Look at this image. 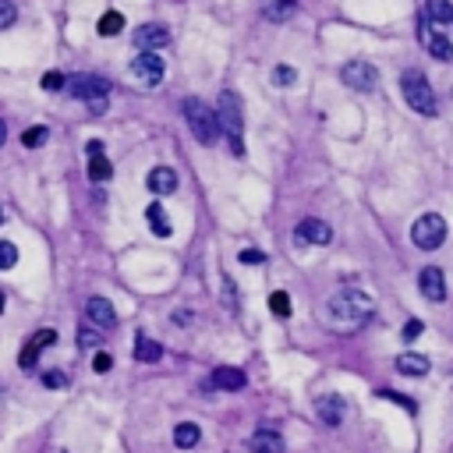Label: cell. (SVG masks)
Wrapping results in <instances>:
<instances>
[{
    "mask_svg": "<svg viewBox=\"0 0 453 453\" xmlns=\"http://www.w3.org/2000/svg\"><path fill=\"white\" fill-rule=\"evenodd\" d=\"M85 153H89V156H103V142H100V138H89Z\"/></svg>",
    "mask_w": 453,
    "mask_h": 453,
    "instance_id": "cell-39",
    "label": "cell"
},
{
    "mask_svg": "<svg viewBox=\"0 0 453 453\" xmlns=\"http://www.w3.org/2000/svg\"><path fill=\"white\" fill-rule=\"evenodd\" d=\"M15 262H18V248L11 241H0V269H15Z\"/></svg>",
    "mask_w": 453,
    "mask_h": 453,
    "instance_id": "cell-31",
    "label": "cell"
},
{
    "mask_svg": "<svg viewBox=\"0 0 453 453\" xmlns=\"http://www.w3.org/2000/svg\"><path fill=\"white\" fill-rule=\"evenodd\" d=\"M53 344H57V329H39V333H33V337H28V347L21 351V369L33 372L39 351H43V347H53Z\"/></svg>",
    "mask_w": 453,
    "mask_h": 453,
    "instance_id": "cell-14",
    "label": "cell"
},
{
    "mask_svg": "<svg viewBox=\"0 0 453 453\" xmlns=\"http://www.w3.org/2000/svg\"><path fill=\"white\" fill-rule=\"evenodd\" d=\"M163 75H167V64H163V57L153 53V50H142L128 64V78L135 85H142V89H156L163 82Z\"/></svg>",
    "mask_w": 453,
    "mask_h": 453,
    "instance_id": "cell-5",
    "label": "cell"
},
{
    "mask_svg": "<svg viewBox=\"0 0 453 453\" xmlns=\"http://www.w3.org/2000/svg\"><path fill=\"white\" fill-rule=\"evenodd\" d=\"M269 312H273L277 319H287L290 315V297L284 290H273V294H269Z\"/></svg>",
    "mask_w": 453,
    "mask_h": 453,
    "instance_id": "cell-27",
    "label": "cell"
},
{
    "mask_svg": "<svg viewBox=\"0 0 453 453\" xmlns=\"http://www.w3.org/2000/svg\"><path fill=\"white\" fill-rule=\"evenodd\" d=\"M294 241H297V245H329V241H333V227H329L326 220L308 216V220H301V223H297Z\"/></svg>",
    "mask_w": 453,
    "mask_h": 453,
    "instance_id": "cell-9",
    "label": "cell"
},
{
    "mask_svg": "<svg viewBox=\"0 0 453 453\" xmlns=\"http://www.w3.org/2000/svg\"><path fill=\"white\" fill-rule=\"evenodd\" d=\"M78 344H82V347H100V333H96V329H82Z\"/></svg>",
    "mask_w": 453,
    "mask_h": 453,
    "instance_id": "cell-37",
    "label": "cell"
},
{
    "mask_svg": "<svg viewBox=\"0 0 453 453\" xmlns=\"http://www.w3.org/2000/svg\"><path fill=\"white\" fill-rule=\"evenodd\" d=\"M131 39H135L138 50H153V53H160V50L170 43V28H167V25H138Z\"/></svg>",
    "mask_w": 453,
    "mask_h": 453,
    "instance_id": "cell-10",
    "label": "cell"
},
{
    "mask_svg": "<svg viewBox=\"0 0 453 453\" xmlns=\"http://www.w3.org/2000/svg\"><path fill=\"white\" fill-rule=\"evenodd\" d=\"M262 15H266L269 21H290V18L297 15V0H266Z\"/></svg>",
    "mask_w": 453,
    "mask_h": 453,
    "instance_id": "cell-20",
    "label": "cell"
},
{
    "mask_svg": "<svg viewBox=\"0 0 453 453\" xmlns=\"http://www.w3.org/2000/svg\"><path fill=\"white\" fill-rule=\"evenodd\" d=\"M400 93H404V103H407L414 113L436 117V93H432L429 78L421 75V71H404V75H400Z\"/></svg>",
    "mask_w": 453,
    "mask_h": 453,
    "instance_id": "cell-4",
    "label": "cell"
},
{
    "mask_svg": "<svg viewBox=\"0 0 453 453\" xmlns=\"http://www.w3.org/2000/svg\"><path fill=\"white\" fill-rule=\"evenodd\" d=\"M15 18H18L15 4H11V0H0V33H4V28H11Z\"/></svg>",
    "mask_w": 453,
    "mask_h": 453,
    "instance_id": "cell-33",
    "label": "cell"
},
{
    "mask_svg": "<svg viewBox=\"0 0 453 453\" xmlns=\"http://www.w3.org/2000/svg\"><path fill=\"white\" fill-rule=\"evenodd\" d=\"M0 220H4V213H0Z\"/></svg>",
    "mask_w": 453,
    "mask_h": 453,
    "instance_id": "cell-43",
    "label": "cell"
},
{
    "mask_svg": "<svg viewBox=\"0 0 453 453\" xmlns=\"http://www.w3.org/2000/svg\"><path fill=\"white\" fill-rule=\"evenodd\" d=\"M411 241L421 248V252H436L443 241H446V220L439 213H425L418 216L414 227H411Z\"/></svg>",
    "mask_w": 453,
    "mask_h": 453,
    "instance_id": "cell-6",
    "label": "cell"
},
{
    "mask_svg": "<svg viewBox=\"0 0 453 453\" xmlns=\"http://www.w3.org/2000/svg\"><path fill=\"white\" fill-rule=\"evenodd\" d=\"M85 319L96 329H113L117 326V312H113V305L107 297H89L85 301Z\"/></svg>",
    "mask_w": 453,
    "mask_h": 453,
    "instance_id": "cell-12",
    "label": "cell"
},
{
    "mask_svg": "<svg viewBox=\"0 0 453 453\" xmlns=\"http://www.w3.org/2000/svg\"><path fill=\"white\" fill-rule=\"evenodd\" d=\"M237 259L245 262V266H262V262H266V255H262L259 248H245V252H241Z\"/></svg>",
    "mask_w": 453,
    "mask_h": 453,
    "instance_id": "cell-35",
    "label": "cell"
},
{
    "mask_svg": "<svg viewBox=\"0 0 453 453\" xmlns=\"http://www.w3.org/2000/svg\"><path fill=\"white\" fill-rule=\"evenodd\" d=\"M429 369H432V361L425 358V354H400L397 358V372L400 376H414V379H421V376H429Z\"/></svg>",
    "mask_w": 453,
    "mask_h": 453,
    "instance_id": "cell-17",
    "label": "cell"
},
{
    "mask_svg": "<svg viewBox=\"0 0 453 453\" xmlns=\"http://www.w3.org/2000/svg\"><path fill=\"white\" fill-rule=\"evenodd\" d=\"M0 312H4V294H0Z\"/></svg>",
    "mask_w": 453,
    "mask_h": 453,
    "instance_id": "cell-42",
    "label": "cell"
},
{
    "mask_svg": "<svg viewBox=\"0 0 453 453\" xmlns=\"http://www.w3.org/2000/svg\"><path fill=\"white\" fill-rule=\"evenodd\" d=\"M216 117H220V128H223L230 149L241 156V153H245V145H241V135H245V117H241V100H237L234 89H223V93H220Z\"/></svg>",
    "mask_w": 453,
    "mask_h": 453,
    "instance_id": "cell-3",
    "label": "cell"
},
{
    "mask_svg": "<svg viewBox=\"0 0 453 453\" xmlns=\"http://www.w3.org/2000/svg\"><path fill=\"white\" fill-rule=\"evenodd\" d=\"M89 177L93 181H110L113 177V167L107 156H89Z\"/></svg>",
    "mask_w": 453,
    "mask_h": 453,
    "instance_id": "cell-25",
    "label": "cell"
},
{
    "mask_svg": "<svg viewBox=\"0 0 453 453\" xmlns=\"http://www.w3.org/2000/svg\"><path fill=\"white\" fill-rule=\"evenodd\" d=\"M46 138H50V131H46L43 124H36V128H28V131L21 135V145H28V149H39Z\"/></svg>",
    "mask_w": 453,
    "mask_h": 453,
    "instance_id": "cell-28",
    "label": "cell"
},
{
    "mask_svg": "<svg viewBox=\"0 0 453 453\" xmlns=\"http://www.w3.org/2000/svg\"><path fill=\"white\" fill-rule=\"evenodd\" d=\"M372 312H376V305H372L369 294H361L354 287H344V290H337L333 297H329L322 319L333 326L337 333H354V329H361L372 319Z\"/></svg>",
    "mask_w": 453,
    "mask_h": 453,
    "instance_id": "cell-1",
    "label": "cell"
},
{
    "mask_svg": "<svg viewBox=\"0 0 453 453\" xmlns=\"http://www.w3.org/2000/svg\"><path fill=\"white\" fill-rule=\"evenodd\" d=\"M273 82H277L280 89H290V85H297V71L287 68V64H280V68H273Z\"/></svg>",
    "mask_w": 453,
    "mask_h": 453,
    "instance_id": "cell-29",
    "label": "cell"
},
{
    "mask_svg": "<svg viewBox=\"0 0 453 453\" xmlns=\"http://www.w3.org/2000/svg\"><path fill=\"white\" fill-rule=\"evenodd\" d=\"M425 15L432 25H446V21H453V4L450 0H425Z\"/></svg>",
    "mask_w": 453,
    "mask_h": 453,
    "instance_id": "cell-23",
    "label": "cell"
},
{
    "mask_svg": "<svg viewBox=\"0 0 453 453\" xmlns=\"http://www.w3.org/2000/svg\"><path fill=\"white\" fill-rule=\"evenodd\" d=\"M421 329H425V326H421V319H407V322H404V340L421 337Z\"/></svg>",
    "mask_w": 453,
    "mask_h": 453,
    "instance_id": "cell-36",
    "label": "cell"
},
{
    "mask_svg": "<svg viewBox=\"0 0 453 453\" xmlns=\"http://www.w3.org/2000/svg\"><path fill=\"white\" fill-rule=\"evenodd\" d=\"M287 446H284V436L280 432H273V429H259L255 436H252V453H284Z\"/></svg>",
    "mask_w": 453,
    "mask_h": 453,
    "instance_id": "cell-19",
    "label": "cell"
},
{
    "mask_svg": "<svg viewBox=\"0 0 453 453\" xmlns=\"http://www.w3.org/2000/svg\"><path fill=\"white\" fill-rule=\"evenodd\" d=\"M68 93L75 96V100H96V96H107L110 93V82L107 78H100V75H71L68 78Z\"/></svg>",
    "mask_w": 453,
    "mask_h": 453,
    "instance_id": "cell-8",
    "label": "cell"
},
{
    "mask_svg": "<svg viewBox=\"0 0 453 453\" xmlns=\"http://www.w3.org/2000/svg\"><path fill=\"white\" fill-rule=\"evenodd\" d=\"M379 397H382V400H389V404H400V407H404V411H411V414L418 411V404H414V400H407L404 394H397V389H379Z\"/></svg>",
    "mask_w": 453,
    "mask_h": 453,
    "instance_id": "cell-30",
    "label": "cell"
},
{
    "mask_svg": "<svg viewBox=\"0 0 453 453\" xmlns=\"http://www.w3.org/2000/svg\"><path fill=\"white\" fill-rule=\"evenodd\" d=\"M64 382H68L64 372H46V376H43V386H50V389H60Z\"/></svg>",
    "mask_w": 453,
    "mask_h": 453,
    "instance_id": "cell-38",
    "label": "cell"
},
{
    "mask_svg": "<svg viewBox=\"0 0 453 453\" xmlns=\"http://www.w3.org/2000/svg\"><path fill=\"white\" fill-rule=\"evenodd\" d=\"M4 142H8V124L0 120V145H4Z\"/></svg>",
    "mask_w": 453,
    "mask_h": 453,
    "instance_id": "cell-41",
    "label": "cell"
},
{
    "mask_svg": "<svg viewBox=\"0 0 453 453\" xmlns=\"http://www.w3.org/2000/svg\"><path fill=\"white\" fill-rule=\"evenodd\" d=\"M145 185H149V192H153V195H170L177 188V174L170 167H153V170H149V177H145Z\"/></svg>",
    "mask_w": 453,
    "mask_h": 453,
    "instance_id": "cell-15",
    "label": "cell"
},
{
    "mask_svg": "<svg viewBox=\"0 0 453 453\" xmlns=\"http://www.w3.org/2000/svg\"><path fill=\"white\" fill-rule=\"evenodd\" d=\"M340 78H344V85L358 89V93H372V89L379 85V71L369 64V60H351V64H344Z\"/></svg>",
    "mask_w": 453,
    "mask_h": 453,
    "instance_id": "cell-7",
    "label": "cell"
},
{
    "mask_svg": "<svg viewBox=\"0 0 453 453\" xmlns=\"http://www.w3.org/2000/svg\"><path fill=\"white\" fill-rule=\"evenodd\" d=\"M135 358L138 361H160L163 358V347L156 340H149V337H138L135 340Z\"/></svg>",
    "mask_w": 453,
    "mask_h": 453,
    "instance_id": "cell-24",
    "label": "cell"
},
{
    "mask_svg": "<svg viewBox=\"0 0 453 453\" xmlns=\"http://www.w3.org/2000/svg\"><path fill=\"white\" fill-rule=\"evenodd\" d=\"M145 220H149V227H153L156 237H170V234H174V227H170V220H167V213H163L160 202H153V205L145 209Z\"/></svg>",
    "mask_w": 453,
    "mask_h": 453,
    "instance_id": "cell-22",
    "label": "cell"
},
{
    "mask_svg": "<svg viewBox=\"0 0 453 453\" xmlns=\"http://www.w3.org/2000/svg\"><path fill=\"white\" fill-rule=\"evenodd\" d=\"M96 28H100V36H117L120 28H124V18H120V11H107Z\"/></svg>",
    "mask_w": 453,
    "mask_h": 453,
    "instance_id": "cell-26",
    "label": "cell"
},
{
    "mask_svg": "<svg viewBox=\"0 0 453 453\" xmlns=\"http://www.w3.org/2000/svg\"><path fill=\"white\" fill-rule=\"evenodd\" d=\"M418 287L421 294H425L429 301H446V277H443V269L439 266H425L418 273Z\"/></svg>",
    "mask_w": 453,
    "mask_h": 453,
    "instance_id": "cell-13",
    "label": "cell"
},
{
    "mask_svg": "<svg viewBox=\"0 0 453 453\" xmlns=\"http://www.w3.org/2000/svg\"><path fill=\"white\" fill-rule=\"evenodd\" d=\"M315 414H319L322 425L337 429L340 421H344V400H340V397H322V400L315 404Z\"/></svg>",
    "mask_w": 453,
    "mask_h": 453,
    "instance_id": "cell-16",
    "label": "cell"
},
{
    "mask_svg": "<svg viewBox=\"0 0 453 453\" xmlns=\"http://www.w3.org/2000/svg\"><path fill=\"white\" fill-rule=\"evenodd\" d=\"M110 369H113V358H110L107 351H96V358H93V372L103 376V372H110Z\"/></svg>",
    "mask_w": 453,
    "mask_h": 453,
    "instance_id": "cell-34",
    "label": "cell"
},
{
    "mask_svg": "<svg viewBox=\"0 0 453 453\" xmlns=\"http://www.w3.org/2000/svg\"><path fill=\"white\" fill-rule=\"evenodd\" d=\"M181 113H185V120H188V128H192L195 142H202V145H216V142H220L223 128H220V117H216L213 107H205L202 100L192 96V100H185Z\"/></svg>",
    "mask_w": 453,
    "mask_h": 453,
    "instance_id": "cell-2",
    "label": "cell"
},
{
    "mask_svg": "<svg viewBox=\"0 0 453 453\" xmlns=\"http://www.w3.org/2000/svg\"><path fill=\"white\" fill-rule=\"evenodd\" d=\"M39 85L46 89V93H60V89H64V85H68V78H64V75H60V71H46Z\"/></svg>",
    "mask_w": 453,
    "mask_h": 453,
    "instance_id": "cell-32",
    "label": "cell"
},
{
    "mask_svg": "<svg viewBox=\"0 0 453 453\" xmlns=\"http://www.w3.org/2000/svg\"><path fill=\"white\" fill-rule=\"evenodd\" d=\"M198 439H202V432H198L195 421H181V425L174 429V446L177 450H192V446H198Z\"/></svg>",
    "mask_w": 453,
    "mask_h": 453,
    "instance_id": "cell-21",
    "label": "cell"
},
{
    "mask_svg": "<svg viewBox=\"0 0 453 453\" xmlns=\"http://www.w3.org/2000/svg\"><path fill=\"white\" fill-rule=\"evenodd\" d=\"M209 382H213V389H227V394H234V389L245 386V372L223 365V369H213V379H209Z\"/></svg>",
    "mask_w": 453,
    "mask_h": 453,
    "instance_id": "cell-18",
    "label": "cell"
},
{
    "mask_svg": "<svg viewBox=\"0 0 453 453\" xmlns=\"http://www.w3.org/2000/svg\"><path fill=\"white\" fill-rule=\"evenodd\" d=\"M89 110H93V113H103V110H107V96H96V100H89Z\"/></svg>",
    "mask_w": 453,
    "mask_h": 453,
    "instance_id": "cell-40",
    "label": "cell"
},
{
    "mask_svg": "<svg viewBox=\"0 0 453 453\" xmlns=\"http://www.w3.org/2000/svg\"><path fill=\"white\" fill-rule=\"evenodd\" d=\"M418 36H421V43H425V50H429L432 57H439V60H453V43L439 33V28H432V21H421Z\"/></svg>",
    "mask_w": 453,
    "mask_h": 453,
    "instance_id": "cell-11",
    "label": "cell"
}]
</instances>
